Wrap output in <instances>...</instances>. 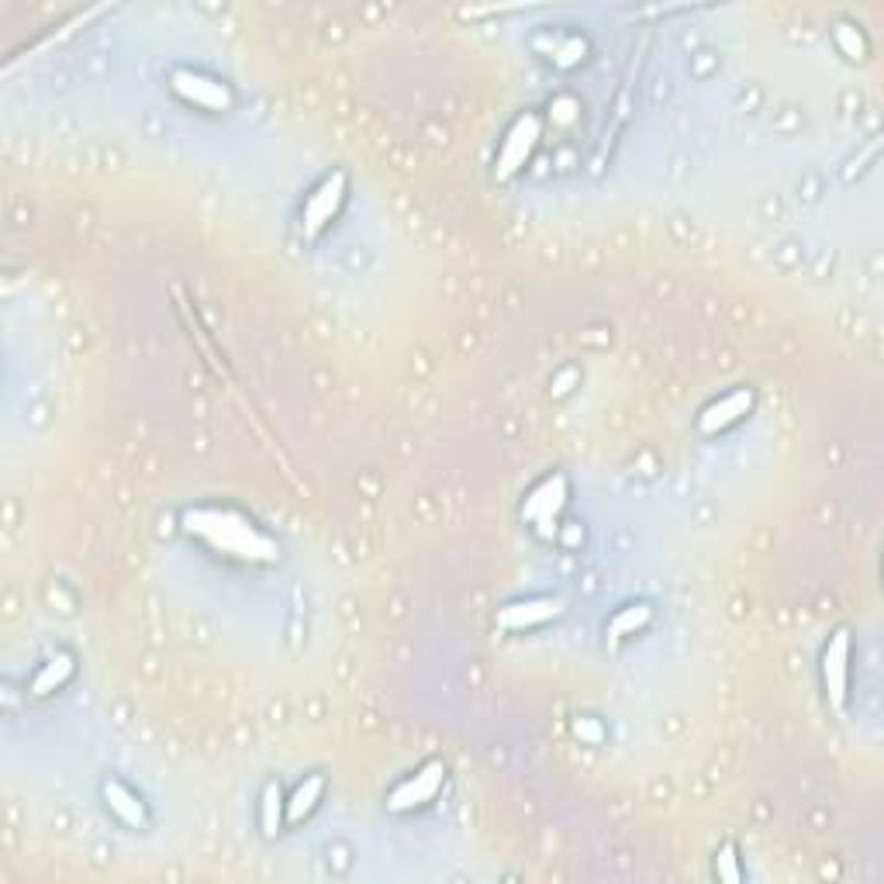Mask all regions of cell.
<instances>
[{
  "mask_svg": "<svg viewBox=\"0 0 884 884\" xmlns=\"http://www.w3.org/2000/svg\"><path fill=\"white\" fill-rule=\"evenodd\" d=\"M187 533L201 536L219 553L238 557V560H273L277 546L270 536H262L256 525L228 508H194L187 512Z\"/></svg>",
  "mask_w": 884,
  "mask_h": 884,
  "instance_id": "1",
  "label": "cell"
},
{
  "mask_svg": "<svg viewBox=\"0 0 884 884\" xmlns=\"http://www.w3.org/2000/svg\"><path fill=\"white\" fill-rule=\"evenodd\" d=\"M567 501H570L567 477L563 473H549V477H542V481L529 494H525L522 518L529 522L542 539H553L560 512L567 508Z\"/></svg>",
  "mask_w": 884,
  "mask_h": 884,
  "instance_id": "2",
  "label": "cell"
},
{
  "mask_svg": "<svg viewBox=\"0 0 884 884\" xmlns=\"http://www.w3.org/2000/svg\"><path fill=\"white\" fill-rule=\"evenodd\" d=\"M539 135H542V122L539 114L525 111L515 118V125L508 128L505 142H501L497 149V159H494V177L497 180H512L525 163L533 159L536 146H539Z\"/></svg>",
  "mask_w": 884,
  "mask_h": 884,
  "instance_id": "3",
  "label": "cell"
},
{
  "mask_svg": "<svg viewBox=\"0 0 884 884\" xmlns=\"http://www.w3.org/2000/svg\"><path fill=\"white\" fill-rule=\"evenodd\" d=\"M346 190H349L346 174L336 170V174H328V177L312 190V194H307V201H304V208H301V228H304L307 238H315L332 219H336L339 208H343V201H346Z\"/></svg>",
  "mask_w": 884,
  "mask_h": 884,
  "instance_id": "4",
  "label": "cell"
},
{
  "mask_svg": "<svg viewBox=\"0 0 884 884\" xmlns=\"http://www.w3.org/2000/svg\"><path fill=\"white\" fill-rule=\"evenodd\" d=\"M823 687L826 698L836 712H843L847 705V687H850V633L836 629L823 650Z\"/></svg>",
  "mask_w": 884,
  "mask_h": 884,
  "instance_id": "5",
  "label": "cell"
},
{
  "mask_svg": "<svg viewBox=\"0 0 884 884\" xmlns=\"http://www.w3.org/2000/svg\"><path fill=\"white\" fill-rule=\"evenodd\" d=\"M446 784V763L443 760H428L425 768L418 774H412L409 781H401L391 798H388V808L391 812H412V808H422L428 805L436 795H439V787Z\"/></svg>",
  "mask_w": 884,
  "mask_h": 884,
  "instance_id": "6",
  "label": "cell"
},
{
  "mask_svg": "<svg viewBox=\"0 0 884 884\" xmlns=\"http://www.w3.org/2000/svg\"><path fill=\"white\" fill-rule=\"evenodd\" d=\"M170 87L187 104H198L204 111H228L232 108V90L222 80L194 74V69H174Z\"/></svg>",
  "mask_w": 884,
  "mask_h": 884,
  "instance_id": "7",
  "label": "cell"
},
{
  "mask_svg": "<svg viewBox=\"0 0 884 884\" xmlns=\"http://www.w3.org/2000/svg\"><path fill=\"white\" fill-rule=\"evenodd\" d=\"M750 412H753V391L750 388H736L726 398L712 401L708 409L698 415V433L702 436H715V433H723V428L736 425L739 418L750 415Z\"/></svg>",
  "mask_w": 884,
  "mask_h": 884,
  "instance_id": "8",
  "label": "cell"
},
{
  "mask_svg": "<svg viewBox=\"0 0 884 884\" xmlns=\"http://www.w3.org/2000/svg\"><path fill=\"white\" fill-rule=\"evenodd\" d=\"M560 615H563V605L557 598H529V602H515V605L501 608L497 626L522 633V629L542 626V623H549V618H560Z\"/></svg>",
  "mask_w": 884,
  "mask_h": 884,
  "instance_id": "9",
  "label": "cell"
},
{
  "mask_svg": "<svg viewBox=\"0 0 884 884\" xmlns=\"http://www.w3.org/2000/svg\"><path fill=\"white\" fill-rule=\"evenodd\" d=\"M101 795H104V805L111 808V816H118L125 826L132 829H142L149 823V812H146V802H142L132 787H125L122 781H104L101 787Z\"/></svg>",
  "mask_w": 884,
  "mask_h": 884,
  "instance_id": "10",
  "label": "cell"
},
{
  "mask_svg": "<svg viewBox=\"0 0 884 884\" xmlns=\"http://www.w3.org/2000/svg\"><path fill=\"white\" fill-rule=\"evenodd\" d=\"M536 49L546 53L557 66H578L588 56V42L578 35H539Z\"/></svg>",
  "mask_w": 884,
  "mask_h": 884,
  "instance_id": "11",
  "label": "cell"
},
{
  "mask_svg": "<svg viewBox=\"0 0 884 884\" xmlns=\"http://www.w3.org/2000/svg\"><path fill=\"white\" fill-rule=\"evenodd\" d=\"M322 795H325V777H322V774L304 777V781L294 787V795L287 798V823H301V819L312 816L315 805L322 802Z\"/></svg>",
  "mask_w": 884,
  "mask_h": 884,
  "instance_id": "12",
  "label": "cell"
},
{
  "mask_svg": "<svg viewBox=\"0 0 884 884\" xmlns=\"http://www.w3.org/2000/svg\"><path fill=\"white\" fill-rule=\"evenodd\" d=\"M69 678H74V657H69V653H59V657H53V660L45 663L42 671L35 674V681H32V695H35V698L53 695V691H59Z\"/></svg>",
  "mask_w": 884,
  "mask_h": 884,
  "instance_id": "13",
  "label": "cell"
},
{
  "mask_svg": "<svg viewBox=\"0 0 884 884\" xmlns=\"http://www.w3.org/2000/svg\"><path fill=\"white\" fill-rule=\"evenodd\" d=\"M650 618H653V608L650 605H629L623 612H615L612 615V623H608V633L615 639H626V636H636L650 626Z\"/></svg>",
  "mask_w": 884,
  "mask_h": 884,
  "instance_id": "14",
  "label": "cell"
},
{
  "mask_svg": "<svg viewBox=\"0 0 884 884\" xmlns=\"http://www.w3.org/2000/svg\"><path fill=\"white\" fill-rule=\"evenodd\" d=\"M283 816H287V798L280 792V784H270L267 792H262V802H259L262 836H277V829L283 826Z\"/></svg>",
  "mask_w": 884,
  "mask_h": 884,
  "instance_id": "15",
  "label": "cell"
},
{
  "mask_svg": "<svg viewBox=\"0 0 884 884\" xmlns=\"http://www.w3.org/2000/svg\"><path fill=\"white\" fill-rule=\"evenodd\" d=\"M832 38H836V45H840V49H843L847 59H864V56H868V42H864V35H860L853 25H836Z\"/></svg>",
  "mask_w": 884,
  "mask_h": 884,
  "instance_id": "16",
  "label": "cell"
},
{
  "mask_svg": "<svg viewBox=\"0 0 884 884\" xmlns=\"http://www.w3.org/2000/svg\"><path fill=\"white\" fill-rule=\"evenodd\" d=\"M715 877H723L729 884L743 881V871H739V857H736V847H723L715 853Z\"/></svg>",
  "mask_w": 884,
  "mask_h": 884,
  "instance_id": "17",
  "label": "cell"
},
{
  "mask_svg": "<svg viewBox=\"0 0 884 884\" xmlns=\"http://www.w3.org/2000/svg\"><path fill=\"white\" fill-rule=\"evenodd\" d=\"M573 732H578L581 739H588V743H594V747H598V743H602V739H605L602 726H594L591 719H581L578 726H573Z\"/></svg>",
  "mask_w": 884,
  "mask_h": 884,
  "instance_id": "18",
  "label": "cell"
}]
</instances>
